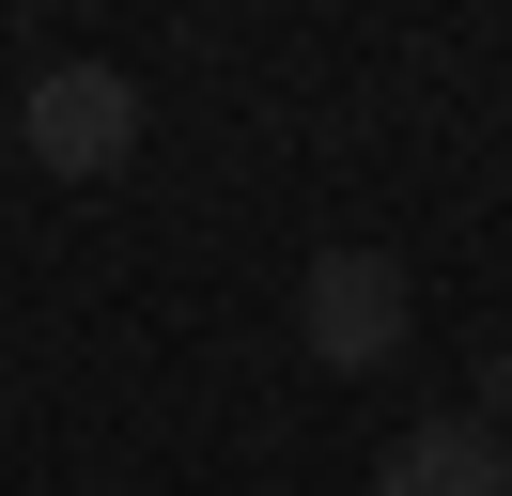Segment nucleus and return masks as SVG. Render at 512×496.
<instances>
[{
    "label": "nucleus",
    "mask_w": 512,
    "mask_h": 496,
    "mask_svg": "<svg viewBox=\"0 0 512 496\" xmlns=\"http://www.w3.org/2000/svg\"><path fill=\"white\" fill-rule=\"evenodd\" d=\"M419 326V279L388 264V248H311V279H295V341H311V372H388Z\"/></svg>",
    "instance_id": "nucleus-1"
},
{
    "label": "nucleus",
    "mask_w": 512,
    "mask_h": 496,
    "mask_svg": "<svg viewBox=\"0 0 512 496\" xmlns=\"http://www.w3.org/2000/svg\"><path fill=\"white\" fill-rule=\"evenodd\" d=\"M16 140H32L47 171H78V186L125 171V155H140V78H125V62H47V78L16 93Z\"/></svg>",
    "instance_id": "nucleus-2"
},
{
    "label": "nucleus",
    "mask_w": 512,
    "mask_h": 496,
    "mask_svg": "<svg viewBox=\"0 0 512 496\" xmlns=\"http://www.w3.org/2000/svg\"><path fill=\"white\" fill-rule=\"evenodd\" d=\"M373 496H512V434L481 419H419V434H388V465H373Z\"/></svg>",
    "instance_id": "nucleus-3"
}]
</instances>
